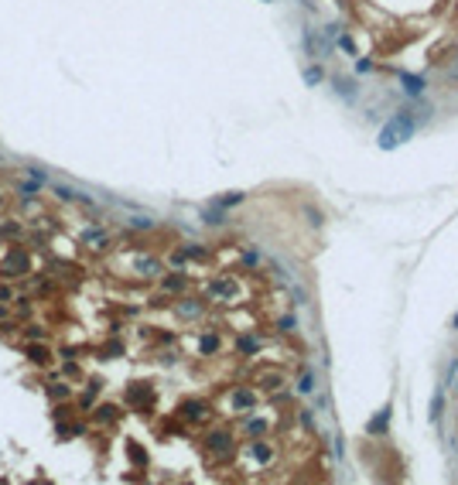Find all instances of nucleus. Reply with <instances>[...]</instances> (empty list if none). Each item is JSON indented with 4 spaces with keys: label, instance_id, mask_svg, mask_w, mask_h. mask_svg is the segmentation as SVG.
Wrapping results in <instances>:
<instances>
[{
    "label": "nucleus",
    "instance_id": "obj_7",
    "mask_svg": "<svg viewBox=\"0 0 458 485\" xmlns=\"http://www.w3.org/2000/svg\"><path fill=\"white\" fill-rule=\"evenodd\" d=\"M441 414V393H434V403H431V417Z\"/></svg>",
    "mask_w": 458,
    "mask_h": 485
},
{
    "label": "nucleus",
    "instance_id": "obj_3",
    "mask_svg": "<svg viewBox=\"0 0 458 485\" xmlns=\"http://www.w3.org/2000/svg\"><path fill=\"white\" fill-rule=\"evenodd\" d=\"M209 448H212V451H226V448H229V437H226V434H212Z\"/></svg>",
    "mask_w": 458,
    "mask_h": 485
},
{
    "label": "nucleus",
    "instance_id": "obj_6",
    "mask_svg": "<svg viewBox=\"0 0 458 485\" xmlns=\"http://www.w3.org/2000/svg\"><path fill=\"white\" fill-rule=\"evenodd\" d=\"M253 455H257V458H260V461H267V458H270V451H267V448H263V444H257V448H253Z\"/></svg>",
    "mask_w": 458,
    "mask_h": 485
},
{
    "label": "nucleus",
    "instance_id": "obj_5",
    "mask_svg": "<svg viewBox=\"0 0 458 485\" xmlns=\"http://www.w3.org/2000/svg\"><path fill=\"white\" fill-rule=\"evenodd\" d=\"M185 417H205V407H202V403H188V407H185Z\"/></svg>",
    "mask_w": 458,
    "mask_h": 485
},
{
    "label": "nucleus",
    "instance_id": "obj_1",
    "mask_svg": "<svg viewBox=\"0 0 458 485\" xmlns=\"http://www.w3.org/2000/svg\"><path fill=\"white\" fill-rule=\"evenodd\" d=\"M414 130H417V120L410 113H393V120L383 127V134H380V147L383 150L400 147V143H407V140L414 137Z\"/></svg>",
    "mask_w": 458,
    "mask_h": 485
},
{
    "label": "nucleus",
    "instance_id": "obj_2",
    "mask_svg": "<svg viewBox=\"0 0 458 485\" xmlns=\"http://www.w3.org/2000/svg\"><path fill=\"white\" fill-rule=\"evenodd\" d=\"M400 79H403L407 92H414V96H417V92H424V79H417V75H407V72H403Z\"/></svg>",
    "mask_w": 458,
    "mask_h": 485
},
{
    "label": "nucleus",
    "instance_id": "obj_9",
    "mask_svg": "<svg viewBox=\"0 0 458 485\" xmlns=\"http://www.w3.org/2000/svg\"><path fill=\"white\" fill-rule=\"evenodd\" d=\"M250 400H253V397H250V393H236V407H246V403H250Z\"/></svg>",
    "mask_w": 458,
    "mask_h": 485
},
{
    "label": "nucleus",
    "instance_id": "obj_8",
    "mask_svg": "<svg viewBox=\"0 0 458 485\" xmlns=\"http://www.w3.org/2000/svg\"><path fill=\"white\" fill-rule=\"evenodd\" d=\"M298 390H301V393H308V390H315V379H311V376H305V379H301V386H298Z\"/></svg>",
    "mask_w": 458,
    "mask_h": 485
},
{
    "label": "nucleus",
    "instance_id": "obj_10",
    "mask_svg": "<svg viewBox=\"0 0 458 485\" xmlns=\"http://www.w3.org/2000/svg\"><path fill=\"white\" fill-rule=\"evenodd\" d=\"M383 424H386V414H380V417H376V420H373V424H370V430H380Z\"/></svg>",
    "mask_w": 458,
    "mask_h": 485
},
{
    "label": "nucleus",
    "instance_id": "obj_4",
    "mask_svg": "<svg viewBox=\"0 0 458 485\" xmlns=\"http://www.w3.org/2000/svg\"><path fill=\"white\" fill-rule=\"evenodd\" d=\"M216 348H219V339H216V335H205V339H202V352H216Z\"/></svg>",
    "mask_w": 458,
    "mask_h": 485
}]
</instances>
